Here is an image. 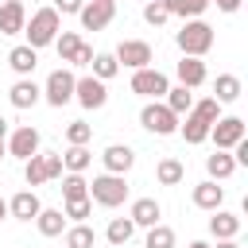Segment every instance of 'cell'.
<instances>
[{"label": "cell", "instance_id": "6da1fadb", "mask_svg": "<svg viewBox=\"0 0 248 248\" xmlns=\"http://www.w3.org/2000/svg\"><path fill=\"white\" fill-rule=\"evenodd\" d=\"M217 116H221V101L202 97V101L190 105L186 120H178V136H182L186 143H205V140H209V128H213Z\"/></svg>", "mask_w": 248, "mask_h": 248}, {"label": "cell", "instance_id": "7a4b0ae2", "mask_svg": "<svg viewBox=\"0 0 248 248\" xmlns=\"http://www.w3.org/2000/svg\"><path fill=\"white\" fill-rule=\"evenodd\" d=\"M58 31H62V16H58L54 8H39V12H35L27 23H23L27 46H35V50H43V46H54Z\"/></svg>", "mask_w": 248, "mask_h": 248}, {"label": "cell", "instance_id": "3957f363", "mask_svg": "<svg viewBox=\"0 0 248 248\" xmlns=\"http://www.w3.org/2000/svg\"><path fill=\"white\" fill-rule=\"evenodd\" d=\"M213 27L205 23V19H186L182 23V31L174 35V43H178V50L182 54H190V58H205L209 50H213Z\"/></svg>", "mask_w": 248, "mask_h": 248}, {"label": "cell", "instance_id": "277c9868", "mask_svg": "<svg viewBox=\"0 0 248 248\" xmlns=\"http://www.w3.org/2000/svg\"><path fill=\"white\" fill-rule=\"evenodd\" d=\"M124 198H128V182H124V174H97L93 182H89V202H97V205H105V209H116V205H124Z\"/></svg>", "mask_w": 248, "mask_h": 248}, {"label": "cell", "instance_id": "5b68a950", "mask_svg": "<svg viewBox=\"0 0 248 248\" xmlns=\"http://www.w3.org/2000/svg\"><path fill=\"white\" fill-rule=\"evenodd\" d=\"M178 120H182V116H174L163 101H147V105L140 108V124H143L147 132H155V136H174V132H178Z\"/></svg>", "mask_w": 248, "mask_h": 248}, {"label": "cell", "instance_id": "8992f818", "mask_svg": "<svg viewBox=\"0 0 248 248\" xmlns=\"http://www.w3.org/2000/svg\"><path fill=\"white\" fill-rule=\"evenodd\" d=\"M74 74L66 70V66H58L50 78H46V85H43V101L46 105H54V108H62V105H70L74 101Z\"/></svg>", "mask_w": 248, "mask_h": 248}, {"label": "cell", "instance_id": "52a82bcc", "mask_svg": "<svg viewBox=\"0 0 248 248\" xmlns=\"http://www.w3.org/2000/svg\"><path fill=\"white\" fill-rule=\"evenodd\" d=\"M78 19H81L85 31H105L116 19V0H85L81 12H78Z\"/></svg>", "mask_w": 248, "mask_h": 248}, {"label": "cell", "instance_id": "ba28073f", "mask_svg": "<svg viewBox=\"0 0 248 248\" xmlns=\"http://www.w3.org/2000/svg\"><path fill=\"white\" fill-rule=\"evenodd\" d=\"M167 74L163 70H155V66H143V70H132V93H140V97H147V101H159L163 93H167Z\"/></svg>", "mask_w": 248, "mask_h": 248}, {"label": "cell", "instance_id": "9c48e42d", "mask_svg": "<svg viewBox=\"0 0 248 248\" xmlns=\"http://www.w3.org/2000/svg\"><path fill=\"white\" fill-rule=\"evenodd\" d=\"M74 101H78L81 108H105V105H108V85H105L101 78L85 74V78L74 81Z\"/></svg>", "mask_w": 248, "mask_h": 248}, {"label": "cell", "instance_id": "30bf717a", "mask_svg": "<svg viewBox=\"0 0 248 248\" xmlns=\"http://www.w3.org/2000/svg\"><path fill=\"white\" fill-rule=\"evenodd\" d=\"M112 54H116V62L128 66V70H143V66H151V58H155L151 43H143V39H124Z\"/></svg>", "mask_w": 248, "mask_h": 248}, {"label": "cell", "instance_id": "8fae6325", "mask_svg": "<svg viewBox=\"0 0 248 248\" xmlns=\"http://www.w3.org/2000/svg\"><path fill=\"white\" fill-rule=\"evenodd\" d=\"M244 120L240 116H217L213 120V128H209V140L221 147V151H232V143H240L244 140Z\"/></svg>", "mask_w": 248, "mask_h": 248}, {"label": "cell", "instance_id": "7c38bea8", "mask_svg": "<svg viewBox=\"0 0 248 248\" xmlns=\"http://www.w3.org/2000/svg\"><path fill=\"white\" fill-rule=\"evenodd\" d=\"M4 143H8V155H16V159H31V155L39 151V132H35L31 124H19Z\"/></svg>", "mask_w": 248, "mask_h": 248}, {"label": "cell", "instance_id": "4fadbf2b", "mask_svg": "<svg viewBox=\"0 0 248 248\" xmlns=\"http://www.w3.org/2000/svg\"><path fill=\"white\" fill-rule=\"evenodd\" d=\"M101 163H105L108 174H128L132 163H136V151H132L128 143H108V147L101 151Z\"/></svg>", "mask_w": 248, "mask_h": 248}, {"label": "cell", "instance_id": "5bb4252c", "mask_svg": "<svg viewBox=\"0 0 248 248\" xmlns=\"http://www.w3.org/2000/svg\"><path fill=\"white\" fill-rule=\"evenodd\" d=\"M39 209H43V202H39L35 190H19V194L8 198V217H16V221H35Z\"/></svg>", "mask_w": 248, "mask_h": 248}, {"label": "cell", "instance_id": "9a60e30c", "mask_svg": "<svg viewBox=\"0 0 248 248\" xmlns=\"http://www.w3.org/2000/svg\"><path fill=\"white\" fill-rule=\"evenodd\" d=\"M23 23H27L23 0H4L0 4V35H23Z\"/></svg>", "mask_w": 248, "mask_h": 248}, {"label": "cell", "instance_id": "2e32d148", "mask_svg": "<svg viewBox=\"0 0 248 248\" xmlns=\"http://www.w3.org/2000/svg\"><path fill=\"white\" fill-rule=\"evenodd\" d=\"M174 74H178V85H186V89H198V85H205V78H209L205 62H202V58H190V54H182V62L174 66Z\"/></svg>", "mask_w": 248, "mask_h": 248}, {"label": "cell", "instance_id": "e0dca14e", "mask_svg": "<svg viewBox=\"0 0 248 248\" xmlns=\"http://www.w3.org/2000/svg\"><path fill=\"white\" fill-rule=\"evenodd\" d=\"M128 217H132V225H136V229H151V225H159L163 205H159L155 198H136V202H132V209H128Z\"/></svg>", "mask_w": 248, "mask_h": 248}, {"label": "cell", "instance_id": "ac0fdd59", "mask_svg": "<svg viewBox=\"0 0 248 248\" xmlns=\"http://www.w3.org/2000/svg\"><path fill=\"white\" fill-rule=\"evenodd\" d=\"M190 202L198 205V209H221V202H225V186H217L213 178H205V182H198L194 186V194H190Z\"/></svg>", "mask_w": 248, "mask_h": 248}, {"label": "cell", "instance_id": "d6986e66", "mask_svg": "<svg viewBox=\"0 0 248 248\" xmlns=\"http://www.w3.org/2000/svg\"><path fill=\"white\" fill-rule=\"evenodd\" d=\"M240 213H229V209H213V217H209V232L217 236V240H232V236H240Z\"/></svg>", "mask_w": 248, "mask_h": 248}, {"label": "cell", "instance_id": "ffe728a7", "mask_svg": "<svg viewBox=\"0 0 248 248\" xmlns=\"http://www.w3.org/2000/svg\"><path fill=\"white\" fill-rule=\"evenodd\" d=\"M8 101H12V108H31V105L43 101V89H39L31 78H19V81L8 89Z\"/></svg>", "mask_w": 248, "mask_h": 248}, {"label": "cell", "instance_id": "44dd1931", "mask_svg": "<svg viewBox=\"0 0 248 248\" xmlns=\"http://www.w3.org/2000/svg\"><path fill=\"white\" fill-rule=\"evenodd\" d=\"M8 66H12L19 78H31V70L39 66V50H35V46H27V43H19V46H12V50H8Z\"/></svg>", "mask_w": 248, "mask_h": 248}, {"label": "cell", "instance_id": "7402d4cb", "mask_svg": "<svg viewBox=\"0 0 248 248\" xmlns=\"http://www.w3.org/2000/svg\"><path fill=\"white\" fill-rule=\"evenodd\" d=\"M205 170H209V178L213 182H225V178H232V170H236V159H232V151H213L209 159H205Z\"/></svg>", "mask_w": 248, "mask_h": 248}, {"label": "cell", "instance_id": "603a6c76", "mask_svg": "<svg viewBox=\"0 0 248 248\" xmlns=\"http://www.w3.org/2000/svg\"><path fill=\"white\" fill-rule=\"evenodd\" d=\"M240 78L236 74H217V81H213V101H221V105H232V101H240Z\"/></svg>", "mask_w": 248, "mask_h": 248}, {"label": "cell", "instance_id": "cb8c5ba5", "mask_svg": "<svg viewBox=\"0 0 248 248\" xmlns=\"http://www.w3.org/2000/svg\"><path fill=\"white\" fill-rule=\"evenodd\" d=\"M163 105H167L174 116H186V112H190V105H194V89H186V85H167Z\"/></svg>", "mask_w": 248, "mask_h": 248}, {"label": "cell", "instance_id": "d4e9b609", "mask_svg": "<svg viewBox=\"0 0 248 248\" xmlns=\"http://www.w3.org/2000/svg\"><path fill=\"white\" fill-rule=\"evenodd\" d=\"M89 163H93L89 143H70V147H66V155H62V167H66V170H74V174L89 170Z\"/></svg>", "mask_w": 248, "mask_h": 248}, {"label": "cell", "instance_id": "484cf974", "mask_svg": "<svg viewBox=\"0 0 248 248\" xmlns=\"http://www.w3.org/2000/svg\"><path fill=\"white\" fill-rule=\"evenodd\" d=\"M35 225H39L43 236H62V232H66V213H62V209H39Z\"/></svg>", "mask_w": 248, "mask_h": 248}, {"label": "cell", "instance_id": "4316f807", "mask_svg": "<svg viewBox=\"0 0 248 248\" xmlns=\"http://www.w3.org/2000/svg\"><path fill=\"white\" fill-rule=\"evenodd\" d=\"M105 236H108V244H112V248H124V244L136 236L132 217H112V221H108V229H105Z\"/></svg>", "mask_w": 248, "mask_h": 248}, {"label": "cell", "instance_id": "83f0119b", "mask_svg": "<svg viewBox=\"0 0 248 248\" xmlns=\"http://www.w3.org/2000/svg\"><path fill=\"white\" fill-rule=\"evenodd\" d=\"M155 178H159V186H178V182L186 178V167H182L178 159H159Z\"/></svg>", "mask_w": 248, "mask_h": 248}, {"label": "cell", "instance_id": "f1b7e54d", "mask_svg": "<svg viewBox=\"0 0 248 248\" xmlns=\"http://www.w3.org/2000/svg\"><path fill=\"white\" fill-rule=\"evenodd\" d=\"M93 240H97V232L85 225V221H74L70 229H66V248H93Z\"/></svg>", "mask_w": 248, "mask_h": 248}, {"label": "cell", "instance_id": "f546056e", "mask_svg": "<svg viewBox=\"0 0 248 248\" xmlns=\"http://www.w3.org/2000/svg\"><path fill=\"white\" fill-rule=\"evenodd\" d=\"M89 70H93V78H101V81H108V78H116V74H120V62H116V54H108V50H101V54H93V62H89Z\"/></svg>", "mask_w": 248, "mask_h": 248}, {"label": "cell", "instance_id": "4dcf8cb0", "mask_svg": "<svg viewBox=\"0 0 248 248\" xmlns=\"http://www.w3.org/2000/svg\"><path fill=\"white\" fill-rule=\"evenodd\" d=\"M170 16H182V19H202V12L209 8V0H167Z\"/></svg>", "mask_w": 248, "mask_h": 248}, {"label": "cell", "instance_id": "1f68e13d", "mask_svg": "<svg viewBox=\"0 0 248 248\" xmlns=\"http://www.w3.org/2000/svg\"><path fill=\"white\" fill-rule=\"evenodd\" d=\"M85 39L78 35V31H58V39H54V46H58V58L62 62H74V54H78V46H81Z\"/></svg>", "mask_w": 248, "mask_h": 248}, {"label": "cell", "instance_id": "d6a6232c", "mask_svg": "<svg viewBox=\"0 0 248 248\" xmlns=\"http://www.w3.org/2000/svg\"><path fill=\"white\" fill-rule=\"evenodd\" d=\"M62 198H66V202H74V198H89V182H85L81 174L66 170V174H62Z\"/></svg>", "mask_w": 248, "mask_h": 248}, {"label": "cell", "instance_id": "836d02e7", "mask_svg": "<svg viewBox=\"0 0 248 248\" xmlns=\"http://www.w3.org/2000/svg\"><path fill=\"white\" fill-rule=\"evenodd\" d=\"M23 178H27V186H43V182H46V163H43L39 151H35L31 159H23Z\"/></svg>", "mask_w": 248, "mask_h": 248}, {"label": "cell", "instance_id": "e575fe53", "mask_svg": "<svg viewBox=\"0 0 248 248\" xmlns=\"http://www.w3.org/2000/svg\"><path fill=\"white\" fill-rule=\"evenodd\" d=\"M170 19V8H167V0H147L143 4V23H151V27H163Z\"/></svg>", "mask_w": 248, "mask_h": 248}, {"label": "cell", "instance_id": "d590c367", "mask_svg": "<svg viewBox=\"0 0 248 248\" xmlns=\"http://www.w3.org/2000/svg\"><path fill=\"white\" fill-rule=\"evenodd\" d=\"M143 248H174V229L170 225H151Z\"/></svg>", "mask_w": 248, "mask_h": 248}, {"label": "cell", "instance_id": "8d00e7d4", "mask_svg": "<svg viewBox=\"0 0 248 248\" xmlns=\"http://www.w3.org/2000/svg\"><path fill=\"white\" fill-rule=\"evenodd\" d=\"M89 140H93V124H85V120L66 124V143H89Z\"/></svg>", "mask_w": 248, "mask_h": 248}, {"label": "cell", "instance_id": "74e56055", "mask_svg": "<svg viewBox=\"0 0 248 248\" xmlns=\"http://www.w3.org/2000/svg\"><path fill=\"white\" fill-rule=\"evenodd\" d=\"M62 213H66V221H85V217L93 213V202H89V198H74V202H66Z\"/></svg>", "mask_w": 248, "mask_h": 248}, {"label": "cell", "instance_id": "f35d334b", "mask_svg": "<svg viewBox=\"0 0 248 248\" xmlns=\"http://www.w3.org/2000/svg\"><path fill=\"white\" fill-rule=\"evenodd\" d=\"M43 163H46V182L50 178H62V170H66L62 167V155H43Z\"/></svg>", "mask_w": 248, "mask_h": 248}, {"label": "cell", "instance_id": "ab89813d", "mask_svg": "<svg viewBox=\"0 0 248 248\" xmlns=\"http://www.w3.org/2000/svg\"><path fill=\"white\" fill-rule=\"evenodd\" d=\"M81 4H85V0H54L50 8H54L58 16H78V12H81Z\"/></svg>", "mask_w": 248, "mask_h": 248}, {"label": "cell", "instance_id": "60d3db41", "mask_svg": "<svg viewBox=\"0 0 248 248\" xmlns=\"http://www.w3.org/2000/svg\"><path fill=\"white\" fill-rule=\"evenodd\" d=\"M93 54H97V50H93L89 43H81V46H78V54H74V66H89V62H93Z\"/></svg>", "mask_w": 248, "mask_h": 248}, {"label": "cell", "instance_id": "b9f144b4", "mask_svg": "<svg viewBox=\"0 0 248 248\" xmlns=\"http://www.w3.org/2000/svg\"><path fill=\"white\" fill-rule=\"evenodd\" d=\"M209 4H217V8H221V12H229V16L240 8V0H209Z\"/></svg>", "mask_w": 248, "mask_h": 248}, {"label": "cell", "instance_id": "7bdbcfd3", "mask_svg": "<svg viewBox=\"0 0 248 248\" xmlns=\"http://www.w3.org/2000/svg\"><path fill=\"white\" fill-rule=\"evenodd\" d=\"M217 248H240V244H236V236H232V240H217Z\"/></svg>", "mask_w": 248, "mask_h": 248}, {"label": "cell", "instance_id": "ee69618b", "mask_svg": "<svg viewBox=\"0 0 248 248\" xmlns=\"http://www.w3.org/2000/svg\"><path fill=\"white\" fill-rule=\"evenodd\" d=\"M0 140H8V120L0 116Z\"/></svg>", "mask_w": 248, "mask_h": 248}, {"label": "cell", "instance_id": "f6af8a7d", "mask_svg": "<svg viewBox=\"0 0 248 248\" xmlns=\"http://www.w3.org/2000/svg\"><path fill=\"white\" fill-rule=\"evenodd\" d=\"M4 217H8V202L0 198V221H4Z\"/></svg>", "mask_w": 248, "mask_h": 248}, {"label": "cell", "instance_id": "bcb514c9", "mask_svg": "<svg viewBox=\"0 0 248 248\" xmlns=\"http://www.w3.org/2000/svg\"><path fill=\"white\" fill-rule=\"evenodd\" d=\"M190 248H209V244L205 240H190Z\"/></svg>", "mask_w": 248, "mask_h": 248}, {"label": "cell", "instance_id": "7dc6e473", "mask_svg": "<svg viewBox=\"0 0 248 248\" xmlns=\"http://www.w3.org/2000/svg\"><path fill=\"white\" fill-rule=\"evenodd\" d=\"M4 155H8V143H4V140H0V159H4Z\"/></svg>", "mask_w": 248, "mask_h": 248}, {"label": "cell", "instance_id": "c3c4849f", "mask_svg": "<svg viewBox=\"0 0 248 248\" xmlns=\"http://www.w3.org/2000/svg\"><path fill=\"white\" fill-rule=\"evenodd\" d=\"M62 248H66V244H62Z\"/></svg>", "mask_w": 248, "mask_h": 248}]
</instances>
